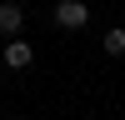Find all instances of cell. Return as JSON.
<instances>
[{"mask_svg":"<svg viewBox=\"0 0 125 120\" xmlns=\"http://www.w3.org/2000/svg\"><path fill=\"white\" fill-rule=\"evenodd\" d=\"M55 25L60 30H85L90 25V5L85 0H60L55 5Z\"/></svg>","mask_w":125,"mask_h":120,"instance_id":"6da1fadb","label":"cell"},{"mask_svg":"<svg viewBox=\"0 0 125 120\" xmlns=\"http://www.w3.org/2000/svg\"><path fill=\"white\" fill-rule=\"evenodd\" d=\"M20 25H25V10H20V5H0V35L15 40V35H20Z\"/></svg>","mask_w":125,"mask_h":120,"instance_id":"7a4b0ae2","label":"cell"},{"mask_svg":"<svg viewBox=\"0 0 125 120\" xmlns=\"http://www.w3.org/2000/svg\"><path fill=\"white\" fill-rule=\"evenodd\" d=\"M30 60H35V50H30L25 40H5V65L10 70H25Z\"/></svg>","mask_w":125,"mask_h":120,"instance_id":"3957f363","label":"cell"},{"mask_svg":"<svg viewBox=\"0 0 125 120\" xmlns=\"http://www.w3.org/2000/svg\"><path fill=\"white\" fill-rule=\"evenodd\" d=\"M105 55H125V30H105Z\"/></svg>","mask_w":125,"mask_h":120,"instance_id":"277c9868","label":"cell"}]
</instances>
